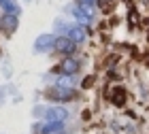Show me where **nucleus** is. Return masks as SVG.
I'll return each mask as SVG.
<instances>
[{
	"label": "nucleus",
	"mask_w": 149,
	"mask_h": 134,
	"mask_svg": "<svg viewBox=\"0 0 149 134\" xmlns=\"http://www.w3.org/2000/svg\"><path fill=\"white\" fill-rule=\"evenodd\" d=\"M74 70H79V62L72 60V58L62 60V64H60V68H58V72H66V75H72Z\"/></svg>",
	"instance_id": "nucleus-1"
},
{
	"label": "nucleus",
	"mask_w": 149,
	"mask_h": 134,
	"mask_svg": "<svg viewBox=\"0 0 149 134\" xmlns=\"http://www.w3.org/2000/svg\"><path fill=\"white\" fill-rule=\"evenodd\" d=\"M66 115H68V113H66L62 106H53V109H49L45 113V117L49 119V122H62V119H66Z\"/></svg>",
	"instance_id": "nucleus-2"
},
{
	"label": "nucleus",
	"mask_w": 149,
	"mask_h": 134,
	"mask_svg": "<svg viewBox=\"0 0 149 134\" xmlns=\"http://www.w3.org/2000/svg\"><path fill=\"white\" fill-rule=\"evenodd\" d=\"M56 47H58V51H62V53H72L74 51V41L72 38H58L56 41Z\"/></svg>",
	"instance_id": "nucleus-3"
},
{
	"label": "nucleus",
	"mask_w": 149,
	"mask_h": 134,
	"mask_svg": "<svg viewBox=\"0 0 149 134\" xmlns=\"http://www.w3.org/2000/svg\"><path fill=\"white\" fill-rule=\"evenodd\" d=\"M56 45V41H53V36H40L38 41H36V49H49V47H53Z\"/></svg>",
	"instance_id": "nucleus-4"
},
{
	"label": "nucleus",
	"mask_w": 149,
	"mask_h": 134,
	"mask_svg": "<svg viewBox=\"0 0 149 134\" xmlns=\"http://www.w3.org/2000/svg\"><path fill=\"white\" fill-rule=\"evenodd\" d=\"M62 130V122H53V124H45L43 128H40V132L43 134H51V132H58Z\"/></svg>",
	"instance_id": "nucleus-5"
},
{
	"label": "nucleus",
	"mask_w": 149,
	"mask_h": 134,
	"mask_svg": "<svg viewBox=\"0 0 149 134\" xmlns=\"http://www.w3.org/2000/svg\"><path fill=\"white\" fill-rule=\"evenodd\" d=\"M47 96H49V98H70L72 92H68L66 87H62V90H58V92H47Z\"/></svg>",
	"instance_id": "nucleus-6"
},
{
	"label": "nucleus",
	"mask_w": 149,
	"mask_h": 134,
	"mask_svg": "<svg viewBox=\"0 0 149 134\" xmlns=\"http://www.w3.org/2000/svg\"><path fill=\"white\" fill-rule=\"evenodd\" d=\"M79 9L83 11L87 17H92V13H94V6L90 4V0H81V2H79Z\"/></svg>",
	"instance_id": "nucleus-7"
},
{
	"label": "nucleus",
	"mask_w": 149,
	"mask_h": 134,
	"mask_svg": "<svg viewBox=\"0 0 149 134\" xmlns=\"http://www.w3.org/2000/svg\"><path fill=\"white\" fill-rule=\"evenodd\" d=\"M70 38L72 41H83L85 38V30L83 28H72L70 30Z\"/></svg>",
	"instance_id": "nucleus-8"
},
{
	"label": "nucleus",
	"mask_w": 149,
	"mask_h": 134,
	"mask_svg": "<svg viewBox=\"0 0 149 134\" xmlns=\"http://www.w3.org/2000/svg\"><path fill=\"white\" fill-rule=\"evenodd\" d=\"M15 26H17L15 17H11V15H6V17H4V28H6V30H15Z\"/></svg>",
	"instance_id": "nucleus-9"
},
{
	"label": "nucleus",
	"mask_w": 149,
	"mask_h": 134,
	"mask_svg": "<svg viewBox=\"0 0 149 134\" xmlns=\"http://www.w3.org/2000/svg\"><path fill=\"white\" fill-rule=\"evenodd\" d=\"M113 6H115V0H100V9H102L104 13H109Z\"/></svg>",
	"instance_id": "nucleus-10"
},
{
	"label": "nucleus",
	"mask_w": 149,
	"mask_h": 134,
	"mask_svg": "<svg viewBox=\"0 0 149 134\" xmlns=\"http://www.w3.org/2000/svg\"><path fill=\"white\" fill-rule=\"evenodd\" d=\"M74 17H77V19H79V22H81V24H85V22H87V19H90V17H87V15H85V13H83V11H81V9H79V6H77V9H74Z\"/></svg>",
	"instance_id": "nucleus-11"
},
{
	"label": "nucleus",
	"mask_w": 149,
	"mask_h": 134,
	"mask_svg": "<svg viewBox=\"0 0 149 134\" xmlns=\"http://www.w3.org/2000/svg\"><path fill=\"white\" fill-rule=\"evenodd\" d=\"M115 102H117V106H121L124 104V90H115Z\"/></svg>",
	"instance_id": "nucleus-12"
},
{
	"label": "nucleus",
	"mask_w": 149,
	"mask_h": 134,
	"mask_svg": "<svg viewBox=\"0 0 149 134\" xmlns=\"http://www.w3.org/2000/svg\"><path fill=\"white\" fill-rule=\"evenodd\" d=\"M92 83H94V79H92V77H87V79H85V81H83V87H90V85H92Z\"/></svg>",
	"instance_id": "nucleus-13"
}]
</instances>
